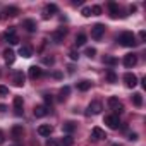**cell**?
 <instances>
[{
	"label": "cell",
	"mask_w": 146,
	"mask_h": 146,
	"mask_svg": "<svg viewBox=\"0 0 146 146\" xmlns=\"http://www.w3.org/2000/svg\"><path fill=\"white\" fill-rule=\"evenodd\" d=\"M119 41H120V45H122V46H136V45H137L136 36H134L132 33H129V31L122 33V35H120V38H119Z\"/></svg>",
	"instance_id": "6da1fadb"
},
{
	"label": "cell",
	"mask_w": 146,
	"mask_h": 146,
	"mask_svg": "<svg viewBox=\"0 0 146 146\" xmlns=\"http://www.w3.org/2000/svg\"><path fill=\"white\" fill-rule=\"evenodd\" d=\"M108 107H110L115 113H122V112H124V105H122V102H120L117 96H110V98H108Z\"/></svg>",
	"instance_id": "7a4b0ae2"
},
{
	"label": "cell",
	"mask_w": 146,
	"mask_h": 146,
	"mask_svg": "<svg viewBox=\"0 0 146 146\" xmlns=\"http://www.w3.org/2000/svg\"><path fill=\"white\" fill-rule=\"evenodd\" d=\"M102 110H103L102 103L95 100V102H91V103L88 105V108H86V115H98V113H102Z\"/></svg>",
	"instance_id": "3957f363"
},
{
	"label": "cell",
	"mask_w": 146,
	"mask_h": 146,
	"mask_svg": "<svg viewBox=\"0 0 146 146\" xmlns=\"http://www.w3.org/2000/svg\"><path fill=\"white\" fill-rule=\"evenodd\" d=\"M103 33H105V26L103 24H95L91 28V38H95V40H102Z\"/></svg>",
	"instance_id": "277c9868"
},
{
	"label": "cell",
	"mask_w": 146,
	"mask_h": 146,
	"mask_svg": "<svg viewBox=\"0 0 146 146\" xmlns=\"http://www.w3.org/2000/svg\"><path fill=\"white\" fill-rule=\"evenodd\" d=\"M65 35H67V28H58L57 31H53L52 40H53L55 43H62V41H64V38H65Z\"/></svg>",
	"instance_id": "5b68a950"
},
{
	"label": "cell",
	"mask_w": 146,
	"mask_h": 146,
	"mask_svg": "<svg viewBox=\"0 0 146 146\" xmlns=\"http://www.w3.org/2000/svg\"><path fill=\"white\" fill-rule=\"evenodd\" d=\"M105 124H107L110 129H119L120 120H119V117H117V115H107V117H105Z\"/></svg>",
	"instance_id": "8992f818"
},
{
	"label": "cell",
	"mask_w": 146,
	"mask_h": 146,
	"mask_svg": "<svg viewBox=\"0 0 146 146\" xmlns=\"http://www.w3.org/2000/svg\"><path fill=\"white\" fill-rule=\"evenodd\" d=\"M136 64H137V55H136V53H127V55L124 57V65H125L127 69L134 67Z\"/></svg>",
	"instance_id": "52a82bcc"
},
{
	"label": "cell",
	"mask_w": 146,
	"mask_h": 146,
	"mask_svg": "<svg viewBox=\"0 0 146 146\" xmlns=\"http://www.w3.org/2000/svg\"><path fill=\"white\" fill-rule=\"evenodd\" d=\"M124 83H125L127 88H134V86L137 84V78H136V74H132V72H127V74L124 76Z\"/></svg>",
	"instance_id": "ba28073f"
},
{
	"label": "cell",
	"mask_w": 146,
	"mask_h": 146,
	"mask_svg": "<svg viewBox=\"0 0 146 146\" xmlns=\"http://www.w3.org/2000/svg\"><path fill=\"white\" fill-rule=\"evenodd\" d=\"M62 131L65 132V134H72V132H74L76 131V122H70V120H67V122H64L62 124Z\"/></svg>",
	"instance_id": "9c48e42d"
},
{
	"label": "cell",
	"mask_w": 146,
	"mask_h": 146,
	"mask_svg": "<svg viewBox=\"0 0 146 146\" xmlns=\"http://www.w3.org/2000/svg\"><path fill=\"white\" fill-rule=\"evenodd\" d=\"M11 134H12V137H14V139H21V137H23V134H24V129H23V125H21V124H16V125L12 127Z\"/></svg>",
	"instance_id": "30bf717a"
},
{
	"label": "cell",
	"mask_w": 146,
	"mask_h": 146,
	"mask_svg": "<svg viewBox=\"0 0 146 146\" xmlns=\"http://www.w3.org/2000/svg\"><path fill=\"white\" fill-rule=\"evenodd\" d=\"M14 110L16 115H23V96H14Z\"/></svg>",
	"instance_id": "8fae6325"
},
{
	"label": "cell",
	"mask_w": 146,
	"mask_h": 146,
	"mask_svg": "<svg viewBox=\"0 0 146 146\" xmlns=\"http://www.w3.org/2000/svg\"><path fill=\"white\" fill-rule=\"evenodd\" d=\"M41 74H43V70H41L38 65H31V67H29V78H31V79H38Z\"/></svg>",
	"instance_id": "7c38bea8"
},
{
	"label": "cell",
	"mask_w": 146,
	"mask_h": 146,
	"mask_svg": "<svg viewBox=\"0 0 146 146\" xmlns=\"http://www.w3.org/2000/svg\"><path fill=\"white\" fill-rule=\"evenodd\" d=\"M52 131H53V129H52L50 124H41V125L38 127V134H40V136H50Z\"/></svg>",
	"instance_id": "4fadbf2b"
},
{
	"label": "cell",
	"mask_w": 146,
	"mask_h": 146,
	"mask_svg": "<svg viewBox=\"0 0 146 146\" xmlns=\"http://www.w3.org/2000/svg\"><path fill=\"white\" fill-rule=\"evenodd\" d=\"M91 137H93L95 141H98V139H103V137H107V136H105V131H103V129H100V127H93V131H91Z\"/></svg>",
	"instance_id": "5bb4252c"
},
{
	"label": "cell",
	"mask_w": 146,
	"mask_h": 146,
	"mask_svg": "<svg viewBox=\"0 0 146 146\" xmlns=\"http://www.w3.org/2000/svg\"><path fill=\"white\" fill-rule=\"evenodd\" d=\"M19 55H23L24 58H29V57L33 55V48H31L29 45H23V46L19 48Z\"/></svg>",
	"instance_id": "9a60e30c"
},
{
	"label": "cell",
	"mask_w": 146,
	"mask_h": 146,
	"mask_svg": "<svg viewBox=\"0 0 146 146\" xmlns=\"http://www.w3.org/2000/svg\"><path fill=\"white\" fill-rule=\"evenodd\" d=\"M33 112H35V117H45V115L48 113V108H46L45 105H36Z\"/></svg>",
	"instance_id": "2e32d148"
},
{
	"label": "cell",
	"mask_w": 146,
	"mask_h": 146,
	"mask_svg": "<svg viewBox=\"0 0 146 146\" xmlns=\"http://www.w3.org/2000/svg\"><path fill=\"white\" fill-rule=\"evenodd\" d=\"M23 26H24L29 33H35L36 28H38V26H36V21H33V19H26V21L23 23Z\"/></svg>",
	"instance_id": "e0dca14e"
},
{
	"label": "cell",
	"mask_w": 146,
	"mask_h": 146,
	"mask_svg": "<svg viewBox=\"0 0 146 146\" xmlns=\"http://www.w3.org/2000/svg\"><path fill=\"white\" fill-rule=\"evenodd\" d=\"M4 58H5L7 64H14V60H16V53H14V50L7 48V50L4 52Z\"/></svg>",
	"instance_id": "ac0fdd59"
},
{
	"label": "cell",
	"mask_w": 146,
	"mask_h": 146,
	"mask_svg": "<svg viewBox=\"0 0 146 146\" xmlns=\"http://www.w3.org/2000/svg\"><path fill=\"white\" fill-rule=\"evenodd\" d=\"M24 79H26V78H24V74H23V70H17L16 74H14V84H16V86H23V84H24Z\"/></svg>",
	"instance_id": "d6986e66"
},
{
	"label": "cell",
	"mask_w": 146,
	"mask_h": 146,
	"mask_svg": "<svg viewBox=\"0 0 146 146\" xmlns=\"http://www.w3.org/2000/svg\"><path fill=\"white\" fill-rule=\"evenodd\" d=\"M108 11H110V16L112 17H117L119 16V5L115 2H108Z\"/></svg>",
	"instance_id": "ffe728a7"
},
{
	"label": "cell",
	"mask_w": 146,
	"mask_h": 146,
	"mask_svg": "<svg viewBox=\"0 0 146 146\" xmlns=\"http://www.w3.org/2000/svg\"><path fill=\"white\" fill-rule=\"evenodd\" d=\"M90 88H91V81H88V79L78 83V90H79V91H88Z\"/></svg>",
	"instance_id": "44dd1931"
},
{
	"label": "cell",
	"mask_w": 146,
	"mask_h": 146,
	"mask_svg": "<svg viewBox=\"0 0 146 146\" xmlns=\"http://www.w3.org/2000/svg\"><path fill=\"white\" fill-rule=\"evenodd\" d=\"M5 16H11V17H16L17 14H19V9L17 7H5Z\"/></svg>",
	"instance_id": "7402d4cb"
},
{
	"label": "cell",
	"mask_w": 146,
	"mask_h": 146,
	"mask_svg": "<svg viewBox=\"0 0 146 146\" xmlns=\"http://www.w3.org/2000/svg\"><path fill=\"white\" fill-rule=\"evenodd\" d=\"M132 103H134L136 107H141V105H143V95H141V93H134V95H132Z\"/></svg>",
	"instance_id": "603a6c76"
},
{
	"label": "cell",
	"mask_w": 146,
	"mask_h": 146,
	"mask_svg": "<svg viewBox=\"0 0 146 146\" xmlns=\"http://www.w3.org/2000/svg\"><path fill=\"white\" fill-rule=\"evenodd\" d=\"M69 93H70V88H69V86H64V88L60 90V96H58V100H60V102H64V100L69 96Z\"/></svg>",
	"instance_id": "cb8c5ba5"
},
{
	"label": "cell",
	"mask_w": 146,
	"mask_h": 146,
	"mask_svg": "<svg viewBox=\"0 0 146 146\" xmlns=\"http://www.w3.org/2000/svg\"><path fill=\"white\" fill-rule=\"evenodd\" d=\"M74 43H76V46H83V45L86 43V35H83V33H81V35H78Z\"/></svg>",
	"instance_id": "d4e9b609"
},
{
	"label": "cell",
	"mask_w": 146,
	"mask_h": 146,
	"mask_svg": "<svg viewBox=\"0 0 146 146\" xmlns=\"http://www.w3.org/2000/svg\"><path fill=\"white\" fill-rule=\"evenodd\" d=\"M103 64H107V65H115V64H117V58L112 57V55H105V57H103Z\"/></svg>",
	"instance_id": "484cf974"
},
{
	"label": "cell",
	"mask_w": 146,
	"mask_h": 146,
	"mask_svg": "<svg viewBox=\"0 0 146 146\" xmlns=\"http://www.w3.org/2000/svg\"><path fill=\"white\" fill-rule=\"evenodd\" d=\"M62 144H64V146H72V144H74V139H72V136H69V134L64 136V137H62Z\"/></svg>",
	"instance_id": "4316f807"
},
{
	"label": "cell",
	"mask_w": 146,
	"mask_h": 146,
	"mask_svg": "<svg viewBox=\"0 0 146 146\" xmlns=\"http://www.w3.org/2000/svg\"><path fill=\"white\" fill-rule=\"evenodd\" d=\"M57 11H58V9H57V5H55V4H48V5L45 7V12H50V16H53Z\"/></svg>",
	"instance_id": "83f0119b"
},
{
	"label": "cell",
	"mask_w": 146,
	"mask_h": 146,
	"mask_svg": "<svg viewBox=\"0 0 146 146\" xmlns=\"http://www.w3.org/2000/svg\"><path fill=\"white\" fill-rule=\"evenodd\" d=\"M107 79H108V83H115L117 81V74H115L113 70H108L107 72Z\"/></svg>",
	"instance_id": "f1b7e54d"
},
{
	"label": "cell",
	"mask_w": 146,
	"mask_h": 146,
	"mask_svg": "<svg viewBox=\"0 0 146 146\" xmlns=\"http://www.w3.org/2000/svg\"><path fill=\"white\" fill-rule=\"evenodd\" d=\"M91 9V16H100L102 14V7L100 5H93V7H90Z\"/></svg>",
	"instance_id": "f546056e"
},
{
	"label": "cell",
	"mask_w": 146,
	"mask_h": 146,
	"mask_svg": "<svg viewBox=\"0 0 146 146\" xmlns=\"http://www.w3.org/2000/svg\"><path fill=\"white\" fill-rule=\"evenodd\" d=\"M5 40H7V41H9L11 45H17V43H19V38H17L16 35H12V36H7Z\"/></svg>",
	"instance_id": "4dcf8cb0"
},
{
	"label": "cell",
	"mask_w": 146,
	"mask_h": 146,
	"mask_svg": "<svg viewBox=\"0 0 146 146\" xmlns=\"http://www.w3.org/2000/svg\"><path fill=\"white\" fill-rule=\"evenodd\" d=\"M12 35H16V28L14 26H11L5 33H4V38H7V36H12Z\"/></svg>",
	"instance_id": "1f68e13d"
},
{
	"label": "cell",
	"mask_w": 146,
	"mask_h": 146,
	"mask_svg": "<svg viewBox=\"0 0 146 146\" xmlns=\"http://www.w3.org/2000/svg\"><path fill=\"white\" fill-rule=\"evenodd\" d=\"M69 57H70V60H78V58H79V53H78L76 50H70V52H69Z\"/></svg>",
	"instance_id": "d6a6232c"
},
{
	"label": "cell",
	"mask_w": 146,
	"mask_h": 146,
	"mask_svg": "<svg viewBox=\"0 0 146 146\" xmlns=\"http://www.w3.org/2000/svg\"><path fill=\"white\" fill-rule=\"evenodd\" d=\"M81 14H83L84 17H90V16H91V9H90V7H83V11H81Z\"/></svg>",
	"instance_id": "836d02e7"
},
{
	"label": "cell",
	"mask_w": 146,
	"mask_h": 146,
	"mask_svg": "<svg viewBox=\"0 0 146 146\" xmlns=\"http://www.w3.org/2000/svg\"><path fill=\"white\" fill-rule=\"evenodd\" d=\"M86 55H88L90 58H93V57L96 55V50H95V48H86Z\"/></svg>",
	"instance_id": "e575fe53"
},
{
	"label": "cell",
	"mask_w": 146,
	"mask_h": 146,
	"mask_svg": "<svg viewBox=\"0 0 146 146\" xmlns=\"http://www.w3.org/2000/svg\"><path fill=\"white\" fill-rule=\"evenodd\" d=\"M46 146H60V144H58L55 139H48V141H46Z\"/></svg>",
	"instance_id": "d590c367"
},
{
	"label": "cell",
	"mask_w": 146,
	"mask_h": 146,
	"mask_svg": "<svg viewBox=\"0 0 146 146\" xmlns=\"http://www.w3.org/2000/svg\"><path fill=\"white\" fill-rule=\"evenodd\" d=\"M0 95H9V88L7 86H0Z\"/></svg>",
	"instance_id": "8d00e7d4"
},
{
	"label": "cell",
	"mask_w": 146,
	"mask_h": 146,
	"mask_svg": "<svg viewBox=\"0 0 146 146\" xmlns=\"http://www.w3.org/2000/svg\"><path fill=\"white\" fill-rule=\"evenodd\" d=\"M43 98H45V102H46V103H48V105H52V102H53V98H52V96H50V95H45V96H43Z\"/></svg>",
	"instance_id": "74e56055"
},
{
	"label": "cell",
	"mask_w": 146,
	"mask_h": 146,
	"mask_svg": "<svg viewBox=\"0 0 146 146\" xmlns=\"http://www.w3.org/2000/svg\"><path fill=\"white\" fill-rule=\"evenodd\" d=\"M129 139H131V141H136V139H137V134H136V132L129 134Z\"/></svg>",
	"instance_id": "f35d334b"
},
{
	"label": "cell",
	"mask_w": 146,
	"mask_h": 146,
	"mask_svg": "<svg viewBox=\"0 0 146 146\" xmlns=\"http://www.w3.org/2000/svg\"><path fill=\"white\" fill-rule=\"evenodd\" d=\"M139 38H141V40H144V38H146V31H144V29H143V31H139Z\"/></svg>",
	"instance_id": "ab89813d"
},
{
	"label": "cell",
	"mask_w": 146,
	"mask_h": 146,
	"mask_svg": "<svg viewBox=\"0 0 146 146\" xmlns=\"http://www.w3.org/2000/svg\"><path fill=\"white\" fill-rule=\"evenodd\" d=\"M43 62H45V64H50V65H52V64H53V58H52V57H50V58H48V57H46V58H45V60H43Z\"/></svg>",
	"instance_id": "60d3db41"
},
{
	"label": "cell",
	"mask_w": 146,
	"mask_h": 146,
	"mask_svg": "<svg viewBox=\"0 0 146 146\" xmlns=\"http://www.w3.org/2000/svg\"><path fill=\"white\" fill-rule=\"evenodd\" d=\"M4 141H5V139H4V132L0 131V144H4Z\"/></svg>",
	"instance_id": "b9f144b4"
},
{
	"label": "cell",
	"mask_w": 146,
	"mask_h": 146,
	"mask_svg": "<svg viewBox=\"0 0 146 146\" xmlns=\"http://www.w3.org/2000/svg\"><path fill=\"white\" fill-rule=\"evenodd\" d=\"M53 78H57V79H58V78H62V74H60V72H53Z\"/></svg>",
	"instance_id": "7bdbcfd3"
},
{
	"label": "cell",
	"mask_w": 146,
	"mask_h": 146,
	"mask_svg": "<svg viewBox=\"0 0 146 146\" xmlns=\"http://www.w3.org/2000/svg\"><path fill=\"white\" fill-rule=\"evenodd\" d=\"M7 110V105H0V112H5Z\"/></svg>",
	"instance_id": "ee69618b"
}]
</instances>
